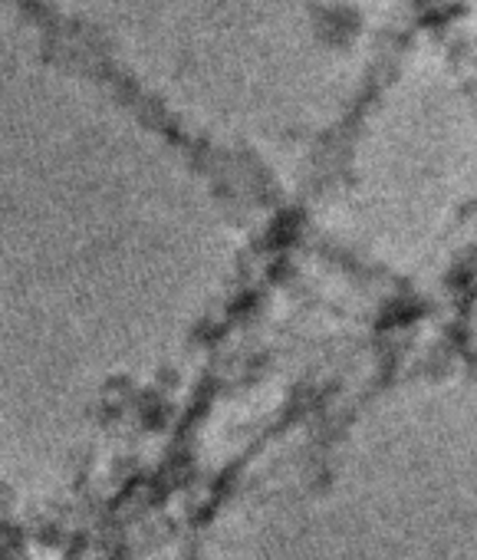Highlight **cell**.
<instances>
[{"mask_svg": "<svg viewBox=\"0 0 477 560\" xmlns=\"http://www.w3.org/2000/svg\"><path fill=\"white\" fill-rule=\"evenodd\" d=\"M271 198L4 0V330L96 383L201 347L264 267Z\"/></svg>", "mask_w": 477, "mask_h": 560, "instance_id": "6da1fadb", "label": "cell"}, {"mask_svg": "<svg viewBox=\"0 0 477 560\" xmlns=\"http://www.w3.org/2000/svg\"><path fill=\"white\" fill-rule=\"evenodd\" d=\"M93 70L271 201H300L412 0H17Z\"/></svg>", "mask_w": 477, "mask_h": 560, "instance_id": "7a4b0ae2", "label": "cell"}, {"mask_svg": "<svg viewBox=\"0 0 477 560\" xmlns=\"http://www.w3.org/2000/svg\"><path fill=\"white\" fill-rule=\"evenodd\" d=\"M323 254L382 288L428 294L477 264V83L412 34L300 198Z\"/></svg>", "mask_w": 477, "mask_h": 560, "instance_id": "3957f363", "label": "cell"}]
</instances>
